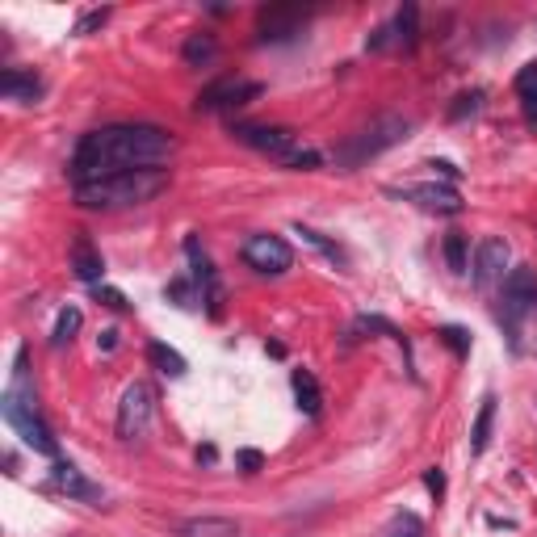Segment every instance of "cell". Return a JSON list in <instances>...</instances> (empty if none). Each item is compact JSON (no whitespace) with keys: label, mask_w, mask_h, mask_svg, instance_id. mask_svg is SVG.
<instances>
[{"label":"cell","mask_w":537,"mask_h":537,"mask_svg":"<svg viewBox=\"0 0 537 537\" xmlns=\"http://www.w3.org/2000/svg\"><path fill=\"white\" fill-rule=\"evenodd\" d=\"M533 303H537V269H529V265L508 269V277L500 282V319L512 340H517V328L533 311Z\"/></svg>","instance_id":"6"},{"label":"cell","mask_w":537,"mask_h":537,"mask_svg":"<svg viewBox=\"0 0 537 537\" xmlns=\"http://www.w3.org/2000/svg\"><path fill=\"white\" fill-rule=\"evenodd\" d=\"M177 139L160 131V126H101V131L84 135L72 156V185H89L114 173H135V168H160L173 160Z\"/></svg>","instance_id":"1"},{"label":"cell","mask_w":537,"mask_h":537,"mask_svg":"<svg viewBox=\"0 0 537 537\" xmlns=\"http://www.w3.org/2000/svg\"><path fill=\"white\" fill-rule=\"evenodd\" d=\"M168 189L164 168H135V173H114L89 185H76V202L89 210H122V206H143L160 198Z\"/></svg>","instance_id":"3"},{"label":"cell","mask_w":537,"mask_h":537,"mask_svg":"<svg viewBox=\"0 0 537 537\" xmlns=\"http://www.w3.org/2000/svg\"><path fill=\"white\" fill-rule=\"evenodd\" d=\"M156 412V395L147 382H131L122 391V403H118V437L122 441H135L147 433V420Z\"/></svg>","instance_id":"7"},{"label":"cell","mask_w":537,"mask_h":537,"mask_svg":"<svg viewBox=\"0 0 537 537\" xmlns=\"http://www.w3.org/2000/svg\"><path fill=\"white\" fill-rule=\"evenodd\" d=\"M512 269V248L508 240H500V235H487V240H479L475 248V269H470V277H475L479 290H491L496 282H504Z\"/></svg>","instance_id":"9"},{"label":"cell","mask_w":537,"mask_h":537,"mask_svg":"<svg viewBox=\"0 0 537 537\" xmlns=\"http://www.w3.org/2000/svg\"><path fill=\"white\" fill-rule=\"evenodd\" d=\"M244 265L256 269V273H265V277H282L290 265H294V248L282 240V235H252V240L244 244Z\"/></svg>","instance_id":"8"},{"label":"cell","mask_w":537,"mask_h":537,"mask_svg":"<svg viewBox=\"0 0 537 537\" xmlns=\"http://www.w3.org/2000/svg\"><path fill=\"white\" fill-rule=\"evenodd\" d=\"M428 487H433L437 496H441V487H445V483H441V470H428Z\"/></svg>","instance_id":"33"},{"label":"cell","mask_w":537,"mask_h":537,"mask_svg":"<svg viewBox=\"0 0 537 537\" xmlns=\"http://www.w3.org/2000/svg\"><path fill=\"white\" fill-rule=\"evenodd\" d=\"M51 487L55 491H63L68 500H76V504H105V491H101V483H93L89 475H84L80 466H72V462H55L51 466Z\"/></svg>","instance_id":"11"},{"label":"cell","mask_w":537,"mask_h":537,"mask_svg":"<svg viewBox=\"0 0 537 537\" xmlns=\"http://www.w3.org/2000/svg\"><path fill=\"white\" fill-rule=\"evenodd\" d=\"M407 135H412V118H403V114H382L374 122H365L357 126L353 135H345L336 147H332V160L340 168H361L365 160H374L382 152H391V147H399Z\"/></svg>","instance_id":"4"},{"label":"cell","mask_w":537,"mask_h":537,"mask_svg":"<svg viewBox=\"0 0 537 537\" xmlns=\"http://www.w3.org/2000/svg\"><path fill=\"white\" fill-rule=\"evenodd\" d=\"M303 17H307V9H298V5H273L261 13V38H290L303 26Z\"/></svg>","instance_id":"14"},{"label":"cell","mask_w":537,"mask_h":537,"mask_svg":"<svg viewBox=\"0 0 537 537\" xmlns=\"http://www.w3.org/2000/svg\"><path fill=\"white\" fill-rule=\"evenodd\" d=\"M214 55H219V42H214V34H206V30L189 34L185 47H181L185 68H206V63H214Z\"/></svg>","instance_id":"19"},{"label":"cell","mask_w":537,"mask_h":537,"mask_svg":"<svg viewBox=\"0 0 537 537\" xmlns=\"http://www.w3.org/2000/svg\"><path fill=\"white\" fill-rule=\"evenodd\" d=\"M445 261H449V269H454V273H466L470 269V261H466V235L462 231H449L445 235Z\"/></svg>","instance_id":"23"},{"label":"cell","mask_w":537,"mask_h":537,"mask_svg":"<svg viewBox=\"0 0 537 537\" xmlns=\"http://www.w3.org/2000/svg\"><path fill=\"white\" fill-rule=\"evenodd\" d=\"M491 424H496V395H487L479 403V416L475 424H470V454H487V445H491Z\"/></svg>","instance_id":"18"},{"label":"cell","mask_w":537,"mask_h":537,"mask_svg":"<svg viewBox=\"0 0 537 537\" xmlns=\"http://www.w3.org/2000/svg\"><path fill=\"white\" fill-rule=\"evenodd\" d=\"M416 21H420V9L416 5H403L399 9V17H395V42H399V47H412V42H416Z\"/></svg>","instance_id":"24"},{"label":"cell","mask_w":537,"mask_h":537,"mask_svg":"<svg viewBox=\"0 0 537 537\" xmlns=\"http://www.w3.org/2000/svg\"><path fill=\"white\" fill-rule=\"evenodd\" d=\"M105 17H110V9H97V13H84V17L76 21V34H89L93 26H105Z\"/></svg>","instance_id":"28"},{"label":"cell","mask_w":537,"mask_h":537,"mask_svg":"<svg viewBox=\"0 0 537 537\" xmlns=\"http://www.w3.org/2000/svg\"><path fill=\"white\" fill-rule=\"evenodd\" d=\"M386 537H424V521L416 512H395L391 525H386Z\"/></svg>","instance_id":"25"},{"label":"cell","mask_w":537,"mask_h":537,"mask_svg":"<svg viewBox=\"0 0 537 537\" xmlns=\"http://www.w3.org/2000/svg\"><path fill=\"white\" fill-rule=\"evenodd\" d=\"M185 256H189V265H193V282L202 286V298L210 303V315H219V303H223V290H219V273H214V265H210V256L202 252V244L193 240H185Z\"/></svg>","instance_id":"13"},{"label":"cell","mask_w":537,"mask_h":537,"mask_svg":"<svg viewBox=\"0 0 537 537\" xmlns=\"http://www.w3.org/2000/svg\"><path fill=\"white\" fill-rule=\"evenodd\" d=\"M240 466L248 470V475H252V470L256 466H261V454H256V449H244V454H240Z\"/></svg>","instance_id":"31"},{"label":"cell","mask_w":537,"mask_h":537,"mask_svg":"<svg viewBox=\"0 0 537 537\" xmlns=\"http://www.w3.org/2000/svg\"><path fill=\"white\" fill-rule=\"evenodd\" d=\"M101 298H105V307H114V311H122V307H126V298H122L118 290H101Z\"/></svg>","instance_id":"32"},{"label":"cell","mask_w":537,"mask_h":537,"mask_svg":"<svg viewBox=\"0 0 537 537\" xmlns=\"http://www.w3.org/2000/svg\"><path fill=\"white\" fill-rule=\"evenodd\" d=\"M261 97V84L256 80H244V76H227V80H214L210 89H202L198 97V110L214 114V110H235V105H248Z\"/></svg>","instance_id":"10"},{"label":"cell","mask_w":537,"mask_h":537,"mask_svg":"<svg viewBox=\"0 0 537 537\" xmlns=\"http://www.w3.org/2000/svg\"><path fill=\"white\" fill-rule=\"evenodd\" d=\"M235 139L256 147V152L277 160L282 168H294V173H311V168L324 164V156L311 143L298 139L294 131H286V126H235Z\"/></svg>","instance_id":"5"},{"label":"cell","mask_w":537,"mask_h":537,"mask_svg":"<svg viewBox=\"0 0 537 537\" xmlns=\"http://www.w3.org/2000/svg\"><path fill=\"white\" fill-rule=\"evenodd\" d=\"M72 269H76L80 282H101V273H105L101 252L84 240V235H76V244H72Z\"/></svg>","instance_id":"17"},{"label":"cell","mask_w":537,"mask_h":537,"mask_svg":"<svg viewBox=\"0 0 537 537\" xmlns=\"http://www.w3.org/2000/svg\"><path fill=\"white\" fill-rule=\"evenodd\" d=\"M80 332V311L76 307H68V311H59V319H55V332H51V345L55 349H63L68 340Z\"/></svg>","instance_id":"22"},{"label":"cell","mask_w":537,"mask_h":537,"mask_svg":"<svg viewBox=\"0 0 537 537\" xmlns=\"http://www.w3.org/2000/svg\"><path fill=\"white\" fill-rule=\"evenodd\" d=\"M479 105H483V93H479V89H475V93H462V97H458V105L449 110V118L458 122V118H466V114H479Z\"/></svg>","instance_id":"27"},{"label":"cell","mask_w":537,"mask_h":537,"mask_svg":"<svg viewBox=\"0 0 537 537\" xmlns=\"http://www.w3.org/2000/svg\"><path fill=\"white\" fill-rule=\"evenodd\" d=\"M525 110H529V122L537 126V105H525Z\"/></svg>","instance_id":"34"},{"label":"cell","mask_w":537,"mask_h":537,"mask_svg":"<svg viewBox=\"0 0 537 537\" xmlns=\"http://www.w3.org/2000/svg\"><path fill=\"white\" fill-rule=\"evenodd\" d=\"M517 93L525 97V105H537V59L517 72Z\"/></svg>","instance_id":"26"},{"label":"cell","mask_w":537,"mask_h":537,"mask_svg":"<svg viewBox=\"0 0 537 537\" xmlns=\"http://www.w3.org/2000/svg\"><path fill=\"white\" fill-rule=\"evenodd\" d=\"M386 193L416 202V206L433 210V214H458L462 210V198H458L454 185H433V181H428V185H403V189H386Z\"/></svg>","instance_id":"12"},{"label":"cell","mask_w":537,"mask_h":537,"mask_svg":"<svg viewBox=\"0 0 537 537\" xmlns=\"http://www.w3.org/2000/svg\"><path fill=\"white\" fill-rule=\"evenodd\" d=\"M441 336H445V345H454V349H458V357H466V349H470V340H466V332H462V328H445Z\"/></svg>","instance_id":"29"},{"label":"cell","mask_w":537,"mask_h":537,"mask_svg":"<svg viewBox=\"0 0 537 537\" xmlns=\"http://www.w3.org/2000/svg\"><path fill=\"white\" fill-rule=\"evenodd\" d=\"M428 168H433V173H441V177H449V181H458V168L449 164V160H433Z\"/></svg>","instance_id":"30"},{"label":"cell","mask_w":537,"mask_h":537,"mask_svg":"<svg viewBox=\"0 0 537 537\" xmlns=\"http://www.w3.org/2000/svg\"><path fill=\"white\" fill-rule=\"evenodd\" d=\"M294 395H298V407H303L307 416H319V407H324V395H319V382L311 370H294Z\"/></svg>","instance_id":"20"},{"label":"cell","mask_w":537,"mask_h":537,"mask_svg":"<svg viewBox=\"0 0 537 537\" xmlns=\"http://www.w3.org/2000/svg\"><path fill=\"white\" fill-rule=\"evenodd\" d=\"M177 533L181 537H240L244 529L231 517H193V521H181Z\"/></svg>","instance_id":"16"},{"label":"cell","mask_w":537,"mask_h":537,"mask_svg":"<svg viewBox=\"0 0 537 537\" xmlns=\"http://www.w3.org/2000/svg\"><path fill=\"white\" fill-rule=\"evenodd\" d=\"M0 93L5 101H17V105H34L42 97V80L34 72H21V68H5L0 76Z\"/></svg>","instance_id":"15"},{"label":"cell","mask_w":537,"mask_h":537,"mask_svg":"<svg viewBox=\"0 0 537 537\" xmlns=\"http://www.w3.org/2000/svg\"><path fill=\"white\" fill-rule=\"evenodd\" d=\"M0 416H5V424L34 449V454L55 458L59 445H55V437H51L47 420L38 416L34 382H30V374H26V349H17V357H13V378H9V386H5V395H0Z\"/></svg>","instance_id":"2"},{"label":"cell","mask_w":537,"mask_h":537,"mask_svg":"<svg viewBox=\"0 0 537 537\" xmlns=\"http://www.w3.org/2000/svg\"><path fill=\"white\" fill-rule=\"evenodd\" d=\"M147 361H152L156 370H160V374H168V378H181V374H185V357H181L177 349L160 345V340H156L152 349H147Z\"/></svg>","instance_id":"21"}]
</instances>
